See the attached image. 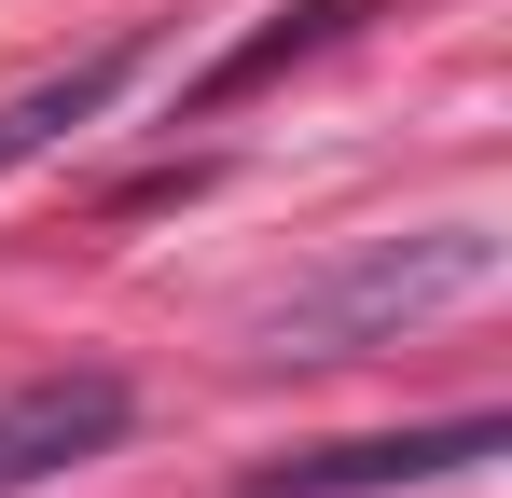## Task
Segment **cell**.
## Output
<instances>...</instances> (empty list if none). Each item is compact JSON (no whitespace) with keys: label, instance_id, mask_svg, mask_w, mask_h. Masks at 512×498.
I'll return each instance as SVG.
<instances>
[{"label":"cell","instance_id":"6da1fadb","mask_svg":"<svg viewBox=\"0 0 512 498\" xmlns=\"http://www.w3.org/2000/svg\"><path fill=\"white\" fill-rule=\"evenodd\" d=\"M499 222H416V236H360L346 263L319 277H291L277 305H263V360H360V346H402V332L457 319V305H485L499 291Z\"/></svg>","mask_w":512,"mask_h":498},{"label":"cell","instance_id":"7a4b0ae2","mask_svg":"<svg viewBox=\"0 0 512 498\" xmlns=\"http://www.w3.org/2000/svg\"><path fill=\"white\" fill-rule=\"evenodd\" d=\"M512 429L499 415H443V429H374V443H305V457H277L250 498H388V485H457V471H485Z\"/></svg>","mask_w":512,"mask_h":498},{"label":"cell","instance_id":"3957f363","mask_svg":"<svg viewBox=\"0 0 512 498\" xmlns=\"http://www.w3.org/2000/svg\"><path fill=\"white\" fill-rule=\"evenodd\" d=\"M125 415H139V388L125 374H28V388H0V498L56 485V471H84V457H111L125 443Z\"/></svg>","mask_w":512,"mask_h":498},{"label":"cell","instance_id":"277c9868","mask_svg":"<svg viewBox=\"0 0 512 498\" xmlns=\"http://www.w3.org/2000/svg\"><path fill=\"white\" fill-rule=\"evenodd\" d=\"M139 56H153V28H125V42H97V56H70L56 83H28V97H0V180H14L28 153H56V139H84L97 111H111V97L139 83Z\"/></svg>","mask_w":512,"mask_h":498},{"label":"cell","instance_id":"5b68a950","mask_svg":"<svg viewBox=\"0 0 512 498\" xmlns=\"http://www.w3.org/2000/svg\"><path fill=\"white\" fill-rule=\"evenodd\" d=\"M360 14H388V0H291V14H277V28H250L236 56H208L180 111H222V97H250V83H277V70H291V56H319V42H346Z\"/></svg>","mask_w":512,"mask_h":498}]
</instances>
